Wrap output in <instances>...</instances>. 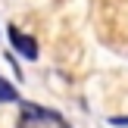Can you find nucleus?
<instances>
[{"label": "nucleus", "mask_w": 128, "mask_h": 128, "mask_svg": "<svg viewBox=\"0 0 128 128\" xmlns=\"http://www.w3.org/2000/svg\"><path fill=\"white\" fill-rule=\"evenodd\" d=\"M6 38H10V44H12V50H16L22 60H38V41L31 34H25V31H19V28H12L10 25V31H6Z\"/></svg>", "instance_id": "obj_1"}, {"label": "nucleus", "mask_w": 128, "mask_h": 128, "mask_svg": "<svg viewBox=\"0 0 128 128\" xmlns=\"http://www.w3.org/2000/svg\"><path fill=\"white\" fill-rule=\"evenodd\" d=\"M22 122H50V125H56V128H69L62 116L44 110V106H34V103H22Z\"/></svg>", "instance_id": "obj_2"}, {"label": "nucleus", "mask_w": 128, "mask_h": 128, "mask_svg": "<svg viewBox=\"0 0 128 128\" xmlns=\"http://www.w3.org/2000/svg\"><path fill=\"white\" fill-rule=\"evenodd\" d=\"M19 100H22V97H19V91H16L6 78H0V103H19Z\"/></svg>", "instance_id": "obj_3"}, {"label": "nucleus", "mask_w": 128, "mask_h": 128, "mask_svg": "<svg viewBox=\"0 0 128 128\" xmlns=\"http://www.w3.org/2000/svg\"><path fill=\"white\" fill-rule=\"evenodd\" d=\"M110 125H119V128H128V116H116V119H110Z\"/></svg>", "instance_id": "obj_4"}]
</instances>
